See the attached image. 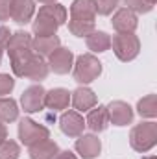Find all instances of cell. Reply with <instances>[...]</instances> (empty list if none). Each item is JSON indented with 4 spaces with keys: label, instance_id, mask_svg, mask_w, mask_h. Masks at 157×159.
<instances>
[{
    "label": "cell",
    "instance_id": "obj_10",
    "mask_svg": "<svg viewBox=\"0 0 157 159\" xmlns=\"http://www.w3.org/2000/svg\"><path fill=\"white\" fill-rule=\"evenodd\" d=\"M105 109L109 115V122H113L115 126H126L133 120V109L129 107V104H126L122 100L111 102Z\"/></svg>",
    "mask_w": 157,
    "mask_h": 159
},
{
    "label": "cell",
    "instance_id": "obj_33",
    "mask_svg": "<svg viewBox=\"0 0 157 159\" xmlns=\"http://www.w3.org/2000/svg\"><path fill=\"white\" fill-rule=\"evenodd\" d=\"M39 2H44V4H52L54 0H39Z\"/></svg>",
    "mask_w": 157,
    "mask_h": 159
},
{
    "label": "cell",
    "instance_id": "obj_35",
    "mask_svg": "<svg viewBox=\"0 0 157 159\" xmlns=\"http://www.w3.org/2000/svg\"><path fill=\"white\" fill-rule=\"evenodd\" d=\"M150 2H152V4H155V2H157V0H150Z\"/></svg>",
    "mask_w": 157,
    "mask_h": 159
},
{
    "label": "cell",
    "instance_id": "obj_25",
    "mask_svg": "<svg viewBox=\"0 0 157 159\" xmlns=\"http://www.w3.org/2000/svg\"><path fill=\"white\" fill-rule=\"evenodd\" d=\"M20 156V148L15 141H2L0 143V159H17Z\"/></svg>",
    "mask_w": 157,
    "mask_h": 159
},
{
    "label": "cell",
    "instance_id": "obj_4",
    "mask_svg": "<svg viewBox=\"0 0 157 159\" xmlns=\"http://www.w3.org/2000/svg\"><path fill=\"white\" fill-rule=\"evenodd\" d=\"M102 74V63L92 54H81L74 65V80L78 83H91Z\"/></svg>",
    "mask_w": 157,
    "mask_h": 159
},
{
    "label": "cell",
    "instance_id": "obj_14",
    "mask_svg": "<svg viewBox=\"0 0 157 159\" xmlns=\"http://www.w3.org/2000/svg\"><path fill=\"white\" fill-rule=\"evenodd\" d=\"M35 11L34 0H11V19L19 24H26L32 20Z\"/></svg>",
    "mask_w": 157,
    "mask_h": 159
},
{
    "label": "cell",
    "instance_id": "obj_15",
    "mask_svg": "<svg viewBox=\"0 0 157 159\" xmlns=\"http://www.w3.org/2000/svg\"><path fill=\"white\" fill-rule=\"evenodd\" d=\"M94 17H96L94 0H74L72 2V6H70V19L94 22Z\"/></svg>",
    "mask_w": 157,
    "mask_h": 159
},
{
    "label": "cell",
    "instance_id": "obj_36",
    "mask_svg": "<svg viewBox=\"0 0 157 159\" xmlns=\"http://www.w3.org/2000/svg\"><path fill=\"white\" fill-rule=\"evenodd\" d=\"M150 159H155V157H150Z\"/></svg>",
    "mask_w": 157,
    "mask_h": 159
},
{
    "label": "cell",
    "instance_id": "obj_31",
    "mask_svg": "<svg viewBox=\"0 0 157 159\" xmlns=\"http://www.w3.org/2000/svg\"><path fill=\"white\" fill-rule=\"evenodd\" d=\"M54 159H76V156H74L72 152L67 150V152H57V156H56Z\"/></svg>",
    "mask_w": 157,
    "mask_h": 159
},
{
    "label": "cell",
    "instance_id": "obj_19",
    "mask_svg": "<svg viewBox=\"0 0 157 159\" xmlns=\"http://www.w3.org/2000/svg\"><path fill=\"white\" fill-rule=\"evenodd\" d=\"M85 126H89L92 131H104V129L109 126V115H107V109H105L104 106H98L96 109L89 111Z\"/></svg>",
    "mask_w": 157,
    "mask_h": 159
},
{
    "label": "cell",
    "instance_id": "obj_21",
    "mask_svg": "<svg viewBox=\"0 0 157 159\" xmlns=\"http://www.w3.org/2000/svg\"><path fill=\"white\" fill-rule=\"evenodd\" d=\"M87 46L92 52H105L111 46V37L105 32H96L94 30L91 35H87Z\"/></svg>",
    "mask_w": 157,
    "mask_h": 159
},
{
    "label": "cell",
    "instance_id": "obj_34",
    "mask_svg": "<svg viewBox=\"0 0 157 159\" xmlns=\"http://www.w3.org/2000/svg\"><path fill=\"white\" fill-rule=\"evenodd\" d=\"M0 61H2V48H0Z\"/></svg>",
    "mask_w": 157,
    "mask_h": 159
},
{
    "label": "cell",
    "instance_id": "obj_3",
    "mask_svg": "<svg viewBox=\"0 0 157 159\" xmlns=\"http://www.w3.org/2000/svg\"><path fill=\"white\" fill-rule=\"evenodd\" d=\"M131 148L137 152H148L157 143V124L155 122H141L129 133Z\"/></svg>",
    "mask_w": 157,
    "mask_h": 159
},
{
    "label": "cell",
    "instance_id": "obj_11",
    "mask_svg": "<svg viewBox=\"0 0 157 159\" xmlns=\"http://www.w3.org/2000/svg\"><path fill=\"white\" fill-rule=\"evenodd\" d=\"M59 128L65 135L69 137H79L83 133V128H85V120L83 117L76 113V111H67L61 115L59 119Z\"/></svg>",
    "mask_w": 157,
    "mask_h": 159
},
{
    "label": "cell",
    "instance_id": "obj_12",
    "mask_svg": "<svg viewBox=\"0 0 157 159\" xmlns=\"http://www.w3.org/2000/svg\"><path fill=\"white\" fill-rule=\"evenodd\" d=\"M113 28L117 30L118 34H133L137 30V15L133 11H129L128 7H122L118 9L117 13L113 15V20H111Z\"/></svg>",
    "mask_w": 157,
    "mask_h": 159
},
{
    "label": "cell",
    "instance_id": "obj_26",
    "mask_svg": "<svg viewBox=\"0 0 157 159\" xmlns=\"http://www.w3.org/2000/svg\"><path fill=\"white\" fill-rule=\"evenodd\" d=\"M124 4H126L128 9L133 11V13H148V11H152V7H154V4H152L150 0H124Z\"/></svg>",
    "mask_w": 157,
    "mask_h": 159
},
{
    "label": "cell",
    "instance_id": "obj_20",
    "mask_svg": "<svg viewBox=\"0 0 157 159\" xmlns=\"http://www.w3.org/2000/svg\"><path fill=\"white\" fill-rule=\"evenodd\" d=\"M56 48H59V37L57 35H44L32 39V50L39 56H50Z\"/></svg>",
    "mask_w": 157,
    "mask_h": 159
},
{
    "label": "cell",
    "instance_id": "obj_13",
    "mask_svg": "<svg viewBox=\"0 0 157 159\" xmlns=\"http://www.w3.org/2000/svg\"><path fill=\"white\" fill-rule=\"evenodd\" d=\"M102 150V143L96 135H79L76 141V152L83 159H94L100 156Z\"/></svg>",
    "mask_w": 157,
    "mask_h": 159
},
{
    "label": "cell",
    "instance_id": "obj_27",
    "mask_svg": "<svg viewBox=\"0 0 157 159\" xmlns=\"http://www.w3.org/2000/svg\"><path fill=\"white\" fill-rule=\"evenodd\" d=\"M94 6H96V13H100V15H111L113 9H117L118 0H94Z\"/></svg>",
    "mask_w": 157,
    "mask_h": 159
},
{
    "label": "cell",
    "instance_id": "obj_9",
    "mask_svg": "<svg viewBox=\"0 0 157 159\" xmlns=\"http://www.w3.org/2000/svg\"><path fill=\"white\" fill-rule=\"evenodd\" d=\"M50 69L56 72V74H67L70 69H72V65H74V56H72V52L69 50V48H56L50 56Z\"/></svg>",
    "mask_w": 157,
    "mask_h": 159
},
{
    "label": "cell",
    "instance_id": "obj_22",
    "mask_svg": "<svg viewBox=\"0 0 157 159\" xmlns=\"http://www.w3.org/2000/svg\"><path fill=\"white\" fill-rule=\"evenodd\" d=\"M19 117L17 102L13 98H0V120L2 122H13Z\"/></svg>",
    "mask_w": 157,
    "mask_h": 159
},
{
    "label": "cell",
    "instance_id": "obj_29",
    "mask_svg": "<svg viewBox=\"0 0 157 159\" xmlns=\"http://www.w3.org/2000/svg\"><path fill=\"white\" fill-rule=\"evenodd\" d=\"M11 15V0H0V20H7Z\"/></svg>",
    "mask_w": 157,
    "mask_h": 159
},
{
    "label": "cell",
    "instance_id": "obj_1",
    "mask_svg": "<svg viewBox=\"0 0 157 159\" xmlns=\"http://www.w3.org/2000/svg\"><path fill=\"white\" fill-rule=\"evenodd\" d=\"M67 20V9L59 4H46L37 13V19L34 20V34L37 37L44 35H56V30L65 24Z\"/></svg>",
    "mask_w": 157,
    "mask_h": 159
},
{
    "label": "cell",
    "instance_id": "obj_8",
    "mask_svg": "<svg viewBox=\"0 0 157 159\" xmlns=\"http://www.w3.org/2000/svg\"><path fill=\"white\" fill-rule=\"evenodd\" d=\"M44 94L46 91L43 89V85H30L24 93H22V98H20V104H22V109L26 113H37L44 107Z\"/></svg>",
    "mask_w": 157,
    "mask_h": 159
},
{
    "label": "cell",
    "instance_id": "obj_23",
    "mask_svg": "<svg viewBox=\"0 0 157 159\" xmlns=\"http://www.w3.org/2000/svg\"><path fill=\"white\" fill-rule=\"evenodd\" d=\"M137 109H139V115L141 117L154 119L157 115V96L155 94H148V96L141 98L139 104H137Z\"/></svg>",
    "mask_w": 157,
    "mask_h": 159
},
{
    "label": "cell",
    "instance_id": "obj_7",
    "mask_svg": "<svg viewBox=\"0 0 157 159\" xmlns=\"http://www.w3.org/2000/svg\"><path fill=\"white\" fill-rule=\"evenodd\" d=\"M50 131L48 128H44L43 124H37L32 119H22L19 124V139L22 141V144L26 146H34L41 141L48 139Z\"/></svg>",
    "mask_w": 157,
    "mask_h": 159
},
{
    "label": "cell",
    "instance_id": "obj_18",
    "mask_svg": "<svg viewBox=\"0 0 157 159\" xmlns=\"http://www.w3.org/2000/svg\"><path fill=\"white\" fill-rule=\"evenodd\" d=\"M57 152H59L57 144L50 139H44L37 144L30 146V157L32 159H54L57 156Z\"/></svg>",
    "mask_w": 157,
    "mask_h": 159
},
{
    "label": "cell",
    "instance_id": "obj_6",
    "mask_svg": "<svg viewBox=\"0 0 157 159\" xmlns=\"http://www.w3.org/2000/svg\"><path fill=\"white\" fill-rule=\"evenodd\" d=\"M15 76H19V78H30L34 80V81H41V80H44L48 76V65L44 63V59H43V56L39 54H32L22 65H19L15 70Z\"/></svg>",
    "mask_w": 157,
    "mask_h": 159
},
{
    "label": "cell",
    "instance_id": "obj_2",
    "mask_svg": "<svg viewBox=\"0 0 157 159\" xmlns=\"http://www.w3.org/2000/svg\"><path fill=\"white\" fill-rule=\"evenodd\" d=\"M6 50L9 54L11 59V69L15 70L19 65H22L32 54V37L26 32H15L13 35H9V39L6 43Z\"/></svg>",
    "mask_w": 157,
    "mask_h": 159
},
{
    "label": "cell",
    "instance_id": "obj_32",
    "mask_svg": "<svg viewBox=\"0 0 157 159\" xmlns=\"http://www.w3.org/2000/svg\"><path fill=\"white\" fill-rule=\"evenodd\" d=\"M6 137H7V129H6V126H4V124H0V143H2V141H6Z\"/></svg>",
    "mask_w": 157,
    "mask_h": 159
},
{
    "label": "cell",
    "instance_id": "obj_17",
    "mask_svg": "<svg viewBox=\"0 0 157 159\" xmlns=\"http://www.w3.org/2000/svg\"><path fill=\"white\" fill-rule=\"evenodd\" d=\"M70 102L78 111H89V109H92L96 106V94L89 87H78L72 93Z\"/></svg>",
    "mask_w": 157,
    "mask_h": 159
},
{
    "label": "cell",
    "instance_id": "obj_24",
    "mask_svg": "<svg viewBox=\"0 0 157 159\" xmlns=\"http://www.w3.org/2000/svg\"><path fill=\"white\" fill-rule=\"evenodd\" d=\"M69 30L72 35L76 37H87L94 32V22H87V20H76V19H70L69 20Z\"/></svg>",
    "mask_w": 157,
    "mask_h": 159
},
{
    "label": "cell",
    "instance_id": "obj_5",
    "mask_svg": "<svg viewBox=\"0 0 157 159\" xmlns=\"http://www.w3.org/2000/svg\"><path fill=\"white\" fill-rule=\"evenodd\" d=\"M113 50H115V56H117L120 61H131L139 56V50H141V43L139 37L133 35V34H117L113 41Z\"/></svg>",
    "mask_w": 157,
    "mask_h": 159
},
{
    "label": "cell",
    "instance_id": "obj_16",
    "mask_svg": "<svg viewBox=\"0 0 157 159\" xmlns=\"http://www.w3.org/2000/svg\"><path fill=\"white\" fill-rule=\"evenodd\" d=\"M70 104V93L67 89H52L44 94V106L48 109H54V111H59V109H67Z\"/></svg>",
    "mask_w": 157,
    "mask_h": 159
},
{
    "label": "cell",
    "instance_id": "obj_30",
    "mask_svg": "<svg viewBox=\"0 0 157 159\" xmlns=\"http://www.w3.org/2000/svg\"><path fill=\"white\" fill-rule=\"evenodd\" d=\"M7 39H9V30H7V28H4V26H0V48H4V46H6Z\"/></svg>",
    "mask_w": 157,
    "mask_h": 159
},
{
    "label": "cell",
    "instance_id": "obj_28",
    "mask_svg": "<svg viewBox=\"0 0 157 159\" xmlns=\"http://www.w3.org/2000/svg\"><path fill=\"white\" fill-rule=\"evenodd\" d=\"M15 87V80L9 74H0V94H7L11 93V89Z\"/></svg>",
    "mask_w": 157,
    "mask_h": 159
}]
</instances>
